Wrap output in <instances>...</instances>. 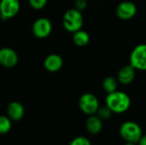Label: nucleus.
Masks as SVG:
<instances>
[{
	"instance_id": "1",
	"label": "nucleus",
	"mask_w": 146,
	"mask_h": 145,
	"mask_svg": "<svg viewBox=\"0 0 146 145\" xmlns=\"http://www.w3.org/2000/svg\"><path fill=\"white\" fill-rule=\"evenodd\" d=\"M105 105L113 112V114H123L129 109L131 106V98L126 92L117 90L107 95Z\"/></svg>"
},
{
	"instance_id": "2",
	"label": "nucleus",
	"mask_w": 146,
	"mask_h": 145,
	"mask_svg": "<svg viewBox=\"0 0 146 145\" xmlns=\"http://www.w3.org/2000/svg\"><path fill=\"white\" fill-rule=\"evenodd\" d=\"M62 25L68 32H75L80 30L84 25V17L82 12L75 8L68 9L63 15Z\"/></svg>"
},
{
	"instance_id": "3",
	"label": "nucleus",
	"mask_w": 146,
	"mask_h": 145,
	"mask_svg": "<svg viewBox=\"0 0 146 145\" xmlns=\"http://www.w3.org/2000/svg\"><path fill=\"white\" fill-rule=\"evenodd\" d=\"M119 134L125 142L138 144L143 135V131L141 126L138 123L128 121L123 122L119 128Z\"/></svg>"
},
{
	"instance_id": "4",
	"label": "nucleus",
	"mask_w": 146,
	"mask_h": 145,
	"mask_svg": "<svg viewBox=\"0 0 146 145\" xmlns=\"http://www.w3.org/2000/svg\"><path fill=\"white\" fill-rule=\"evenodd\" d=\"M78 104L81 112L88 116L96 115L100 107L98 98L94 94L90 92L82 94L79 98Z\"/></svg>"
},
{
	"instance_id": "5",
	"label": "nucleus",
	"mask_w": 146,
	"mask_h": 145,
	"mask_svg": "<svg viewBox=\"0 0 146 145\" xmlns=\"http://www.w3.org/2000/svg\"><path fill=\"white\" fill-rule=\"evenodd\" d=\"M129 64L136 70L146 72V44L135 46L129 57Z\"/></svg>"
},
{
	"instance_id": "6",
	"label": "nucleus",
	"mask_w": 146,
	"mask_h": 145,
	"mask_svg": "<svg viewBox=\"0 0 146 145\" xmlns=\"http://www.w3.org/2000/svg\"><path fill=\"white\" fill-rule=\"evenodd\" d=\"M32 32L36 38L41 39L49 37L52 32V23L48 18L40 17L33 22Z\"/></svg>"
},
{
	"instance_id": "7",
	"label": "nucleus",
	"mask_w": 146,
	"mask_h": 145,
	"mask_svg": "<svg viewBox=\"0 0 146 145\" xmlns=\"http://www.w3.org/2000/svg\"><path fill=\"white\" fill-rule=\"evenodd\" d=\"M21 3L19 0H1L0 1V16L7 21L15 17L20 11Z\"/></svg>"
},
{
	"instance_id": "8",
	"label": "nucleus",
	"mask_w": 146,
	"mask_h": 145,
	"mask_svg": "<svg viewBox=\"0 0 146 145\" xmlns=\"http://www.w3.org/2000/svg\"><path fill=\"white\" fill-rule=\"evenodd\" d=\"M137 11L138 9L136 4L129 0L121 2L115 9L116 16L122 21H129L133 19L136 15Z\"/></svg>"
},
{
	"instance_id": "9",
	"label": "nucleus",
	"mask_w": 146,
	"mask_h": 145,
	"mask_svg": "<svg viewBox=\"0 0 146 145\" xmlns=\"http://www.w3.org/2000/svg\"><path fill=\"white\" fill-rule=\"evenodd\" d=\"M19 62V56L15 50L9 47L0 49V64L6 68H15Z\"/></svg>"
},
{
	"instance_id": "10",
	"label": "nucleus",
	"mask_w": 146,
	"mask_h": 145,
	"mask_svg": "<svg viewBox=\"0 0 146 145\" xmlns=\"http://www.w3.org/2000/svg\"><path fill=\"white\" fill-rule=\"evenodd\" d=\"M136 76V69L130 64L123 66L117 73V79L123 85H130L133 82Z\"/></svg>"
},
{
	"instance_id": "11",
	"label": "nucleus",
	"mask_w": 146,
	"mask_h": 145,
	"mask_svg": "<svg viewBox=\"0 0 146 145\" xmlns=\"http://www.w3.org/2000/svg\"><path fill=\"white\" fill-rule=\"evenodd\" d=\"M63 66V59L58 54H50L47 56L44 61V68L50 73H56L62 69Z\"/></svg>"
},
{
	"instance_id": "12",
	"label": "nucleus",
	"mask_w": 146,
	"mask_h": 145,
	"mask_svg": "<svg viewBox=\"0 0 146 145\" xmlns=\"http://www.w3.org/2000/svg\"><path fill=\"white\" fill-rule=\"evenodd\" d=\"M7 116L12 121H21L25 114V109L23 105L16 101L11 102L7 106Z\"/></svg>"
},
{
	"instance_id": "13",
	"label": "nucleus",
	"mask_w": 146,
	"mask_h": 145,
	"mask_svg": "<svg viewBox=\"0 0 146 145\" xmlns=\"http://www.w3.org/2000/svg\"><path fill=\"white\" fill-rule=\"evenodd\" d=\"M86 128L90 134L98 135L103 129V121L97 115H89L86 122Z\"/></svg>"
},
{
	"instance_id": "14",
	"label": "nucleus",
	"mask_w": 146,
	"mask_h": 145,
	"mask_svg": "<svg viewBox=\"0 0 146 145\" xmlns=\"http://www.w3.org/2000/svg\"><path fill=\"white\" fill-rule=\"evenodd\" d=\"M73 42L76 46L79 47H84L87 45L90 42V35L87 32L80 29L75 32H74L73 35Z\"/></svg>"
},
{
	"instance_id": "15",
	"label": "nucleus",
	"mask_w": 146,
	"mask_h": 145,
	"mask_svg": "<svg viewBox=\"0 0 146 145\" xmlns=\"http://www.w3.org/2000/svg\"><path fill=\"white\" fill-rule=\"evenodd\" d=\"M119 84L120 83H119L117 78L109 76V77H106L103 80L102 87H103L104 91L109 94V93H111V92H114V91H117Z\"/></svg>"
},
{
	"instance_id": "16",
	"label": "nucleus",
	"mask_w": 146,
	"mask_h": 145,
	"mask_svg": "<svg viewBox=\"0 0 146 145\" xmlns=\"http://www.w3.org/2000/svg\"><path fill=\"white\" fill-rule=\"evenodd\" d=\"M12 126V121L6 115H0V134L8 133Z\"/></svg>"
},
{
	"instance_id": "17",
	"label": "nucleus",
	"mask_w": 146,
	"mask_h": 145,
	"mask_svg": "<svg viewBox=\"0 0 146 145\" xmlns=\"http://www.w3.org/2000/svg\"><path fill=\"white\" fill-rule=\"evenodd\" d=\"M96 115L104 121H108V120H110V119L112 117L113 112L105 105V106H102V107L100 106Z\"/></svg>"
},
{
	"instance_id": "18",
	"label": "nucleus",
	"mask_w": 146,
	"mask_h": 145,
	"mask_svg": "<svg viewBox=\"0 0 146 145\" xmlns=\"http://www.w3.org/2000/svg\"><path fill=\"white\" fill-rule=\"evenodd\" d=\"M28 3L33 9L39 10L46 6L48 0H28Z\"/></svg>"
},
{
	"instance_id": "19",
	"label": "nucleus",
	"mask_w": 146,
	"mask_h": 145,
	"mask_svg": "<svg viewBox=\"0 0 146 145\" xmlns=\"http://www.w3.org/2000/svg\"><path fill=\"white\" fill-rule=\"evenodd\" d=\"M69 145H92L91 141L89 138L84 136H79L74 138L71 142Z\"/></svg>"
},
{
	"instance_id": "20",
	"label": "nucleus",
	"mask_w": 146,
	"mask_h": 145,
	"mask_svg": "<svg viewBox=\"0 0 146 145\" xmlns=\"http://www.w3.org/2000/svg\"><path fill=\"white\" fill-rule=\"evenodd\" d=\"M87 0H75L74 2V8L81 12L87 8Z\"/></svg>"
},
{
	"instance_id": "21",
	"label": "nucleus",
	"mask_w": 146,
	"mask_h": 145,
	"mask_svg": "<svg viewBox=\"0 0 146 145\" xmlns=\"http://www.w3.org/2000/svg\"><path fill=\"white\" fill-rule=\"evenodd\" d=\"M138 145H146V134H143L140 138L139 141L138 142Z\"/></svg>"
},
{
	"instance_id": "22",
	"label": "nucleus",
	"mask_w": 146,
	"mask_h": 145,
	"mask_svg": "<svg viewBox=\"0 0 146 145\" xmlns=\"http://www.w3.org/2000/svg\"><path fill=\"white\" fill-rule=\"evenodd\" d=\"M124 145H137L136 143H132V142H126Z\"/></svg>"
}]
</instances>
